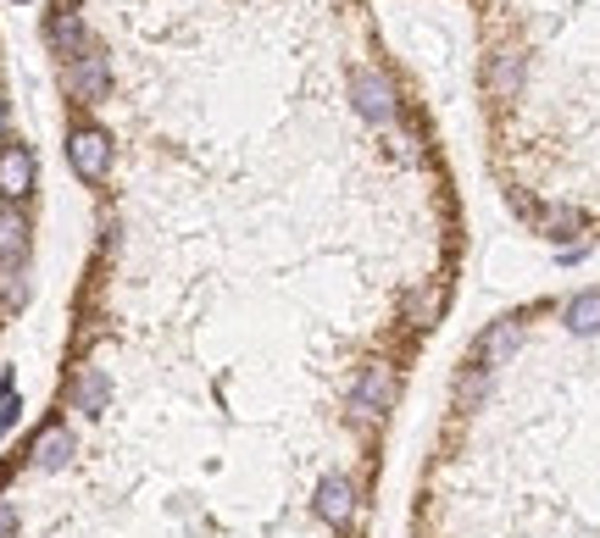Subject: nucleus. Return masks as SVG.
<instances>
[{"instance_id": "f257e3e1", "label": "nucleus", "mask_w": 600, "mask_h": 538, "mask_svg": "<svg viewBox=\"0 0 600 538\" xmlns=\"http://www.w3.org/2000/svg\"><path fill=\"white\" fill-rule=\"evenodd\" d=\"M345 101H350V112L367 123V128H395L400 117H406V106H400V89L390 84V73H379V67H345Z\"/></svg>"}, {"instance_id": "f03ea898", "label": "nucleus", "mask_w": 600, "mask_h": 538, "mask_svg": "<svg viewBox=\"0 0 600 538\" xmlns=\"http://www.w3.org/2000/svg\"><path fill=\"white\" fill-rule=\"evenodd\" d=\"M395 395H400L395 361H367V367L356 372V383H350V395H345L350 422H356V427H379V422L395 411Z\"/></svg>"}, {"instance_id": "7ed1b4c3", "label": "nucleus", "mask_w": 600, "mask_h": 538, "mask_svg": "<svg viewBox=\"0 0 600 538\" xmlns=\"http://www.w3.org/2000/svg\"><path fill=\"white\" fill-rule=\"evenodd\" d=\"M523 345H528V322H523V317H500V322H489V328L473 338L468 361L484 367V372H500V367H512V361L523 356Z\"/></svg>"}, {"instance_id": "20e7f679", "label": "nucleus", "mask_w": 600, "mask_h": 538, "mask_svg": "<svg viewBox=\"0 0 600 538\" xmlns=\"http://www.w3.org/2000/svg\"><path fill=\"white\" fill-rule=\"evenodd\" d=\"M311 511H317V522H329V527H356V516H361V483L350 477V472H329L317 483V495H311Z\"/></svg>"}, {"instance_id": "39448f33", "label": "nucleus", "mask_w": 600, "mask_h": 538, "mask_svg": "<svg viewBox=\"0 0 600 538\" xmlns=\"http://www.w3.org/2000/svg\"><path fill=\"white\" fill-rule=\"evenodd\" d=\"M67 162H73V172H78L84 183H101V178L112 172V133L95 128V123L73 128V133H67Z\"/></svg>"}, {"instance_id": "423d86ee", "label": "nucleus", "mask_w": 600, "mask_h": 538, "mask_svg": "<svg viewBox=\"0 0 600 538\" xmlns=\"http://www.w3.org/2000/svg\"><path fill=\"white\" fill-rule=\"evenodd\" d=\"M67 94L73 101H106V89H112V62H106V51H95V44H84V51L67 62Z\"/></svg>"}, {"instance_id": "0eeeda50", "label": "nucleus", "mask_w": 600, "mask_h": 538, "mask_svg": "<svg viewBox=\"0 0 600 538\" xmlns=\"http://www.w3.org/2000/svg\"><path fill=\"white\" fill-rule=\"evenodd\" d=\"M34 194V151L28 144H0V201Z\"/></svg>"}, {"instance_id": "6e6552de", "label": "nucleus", "mask_w": 600, "mask_h": 538, "mask_svg": "<svg viewBox=\"0 0 600 538\" xmlns=\"http://www.w3.org/2000/svg\"><path fill=\"white\" fill-rule=\"evenodd\" d=\"M78 456V438L62 427V422H51L39 438H34V450H28V461H34V472H62L67 461Z\"/></svg>"}, {"instance_id": "1a4fd4ad", "label": "nucleus", "mask_w": 600, "mask_h": 538, "mask_svg": "<svg viewBox=\"0 0 600 538\" xmlns=\"http://www.w3.org/2000/svg\"><path fill=\"white\" fill-rule=\"evenodd\" d=\"M44 44H51L62 62H73V56L84 51V17H78L73 7H56L51 17H44Z\"/></svg>"}, {"instance_id": "9d476101", "label": "nucleus", "mask_w": 600, "mask_h": 538, "mask_svg": "<svg viewBox=\"0 0 600 538\" xmlns=\"http://www.w3.org/2000/svg\"><path fill=\"white\" fill-rule=\"evenodd\" d=\"M67 400H73V411H84V417H101L106 400H112L106 372H101V367H78V377H73V388H67Z\"/></svg>"}, {"instance_id": "9b49d317", "label": "nucleus", "mask_w": 600, "mask_h": 538, "mask_svg": "<svg viewBox=\"0 0 600 538\" xmlns=\"http://www.w3.org/2000/svg\"><path fill=\"white\" fill-rule=\"evenodd\" d=\"M562 328L573 338H600V289H578V295L562 306Z\"/></svg>"}, {"instance_id": "f8f14e48", "label": "nucleus", "mask_w": 600, "mask_h": 538, "mask_svg": "<svg viewBox=\"0 0 600 538\" xmlns=\"http://www.w3.org/2000/svg\"><path fill=\"white\" fill-rule=\"evenodd\" d=\"M23 251H28V222H23L12 206H0V261L17 267V261H23Z\"/></svg>"}, {"instance_id": "ddd939ff", "label": "nucleus", "mask_w": 600, "mask_h": 538, "mask_svg": "<svg viewBox=\"0 0 600 538\" xmlns=\"http://www.w3.org/2000/svg\"><path fill=\"white\" fill-rule=\"evenodd\" d=\"M28 300V272H23V261L17 267H7V272H0V306H7V311H17Z\"/></svg>"}, {"instance_id": "4468645a", "label": "nucleus", "mask_w": 600, "mask_h": 538, "mask_svg": "<svg viewBox=\"0 0 600 538\" xmlns=\"http://www.w3.org/2000/svg\"><path fill=\"white\" fill-rule=\"evenodd\" d=\"M17 417H23V400H7V406H0V438L17 427Z\"/></svg>"}, {"instance_id": "2eb2a0df", "label": "nucleus", "mask_w": 600, "mask_h": 538, "mask_svg": "<svg viewBox=\"0 0 600 538\" xmlns=\"http://www.w3.org/2000/svg\"><path fill=\"white\" fill-rule=\"evenodd\" d=\"M12 533H17V505L0 500V538H12Z\"/></svg>"}, {"instance_id": "dca6fc26", "label": "nucleus", "mask_w": 600, "mask_h": 538, "mask_svg": "<svg viewBox=\"0 0 600 538\" xmlns=\"http://www.w3.org/2000/svg\"><path fill=\"white\" fill-rule=\"evenodd\" d=\"M0 133H7V101H0Z\"/></svg>"}]
</instances>
